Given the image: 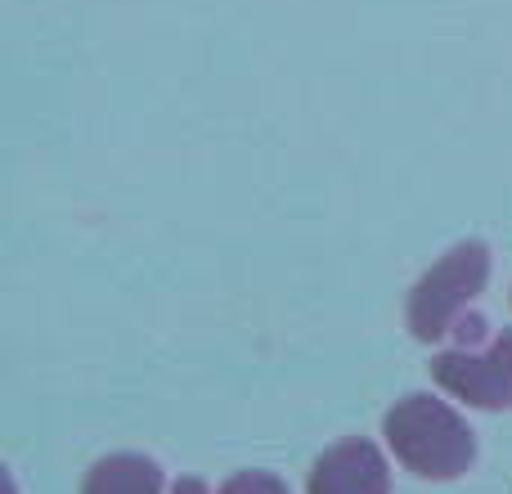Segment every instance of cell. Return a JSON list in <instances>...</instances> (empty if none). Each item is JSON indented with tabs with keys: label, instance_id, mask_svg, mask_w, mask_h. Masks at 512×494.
Here are the masks:
<instances>
[{
	"label": "cell",
	"instance_id": "cell-1",
	"mask_svg": "<svg viewBox=\"0 0 512 494\" xmlns=\"http://www.w3.org/2000/svg\"><path fill=\"white\" fill-rule=\"evenodd\" d=\"M382 436H387L391 454L423 481H454L477 459V441H472V427L463 423V414L423 391L387 409Z\"/></svg>",
	"mask_w": 512,
	"mask_h": 494
},
{
	"label": "cell",
	"instance_id": "cell-2",
	"mask_svg": "<svg viewBox=\"0 0 512 494\" xmlns=\"http://www.w3.org/2000/svg\"><path fill=\"white\" fill-rule=\"evenodd\" d=\"M490 279L486 243H454L423 279L414 283L405 306V324L418 342H441L463 324L468 306L481 297Z\"/></svg>",
	"mask_w": 512,
	"mask_h": 494
},
{
	"label": "cell",
	"instance_id": "cell-3",
	"mask_svg": "<svg viewBox=\"0 0 512 494\" xmlns=\"http://www.w3.org/2000/svg\"><path fill=\"white\" fill-rule=\"evenodd\" d=\"M432 378L472 409H512V328L486 337L481 324H472L454 351L432 360Z\"/></svg>",
	"mask_w": 512,
	"mask_h": 494
},
{
	"label": "cell",
	"instance_id": "cell-4",
	"mask_svg": "<svg viewBox=\"0 0 512 494\" xmlns=\"http://www.w3.org/2000/svg\"><path fill=\"white\" fill-rule=\"evenodd\" d=\"M306 494H391L387 459L373 441H342L315 459Z\"/></svg>",
	"mask_w": 512,
	"mask_h": 494
},
{
	"label": "cell",
	"instance_id": "cell-5",
	"mask_svg": "<svg viewBox=\"0 0 512 494\" xmlns=\"http://www.w3.org/2000/svg\"><path fill=\"white\" fill-rule=\"evenodd\" d=\"M81 494H162V472L144 454H108L86 472Z\"/></svg>",
	"mask_w": 512,
	"mask_h": 494
},
{
	"label": "cell",
	"instance_id": "cell-6",
	"mask_svg": "<svg viewBox=\"0 0 512 494\" xmlns=\"http://www.w3.org/2000/svg\"><path fill=\"white\" fill-rule=\"evenodd\" d=\"M221 494H288V486L274 472H239V477L225 481Z\"/></svg>",
	"mask_w": 512,
	"mask_h": 494
},
{
	"label": "cell",
	"instance_id": "cell-7",
	"mask_svg": "<svg viewBox=\"0 0 512 494\" xmlns=\"http://www.w3.org/2000/svg\"><path fill=\"white\" fill-rule=\"evenodd\" d=\"M171 494H207V486H203V481H194V477H185V481H176V486H171Z\"/></svg>",
	"mask_w": 512,
	"mask_h": 494
}]
</instances>
